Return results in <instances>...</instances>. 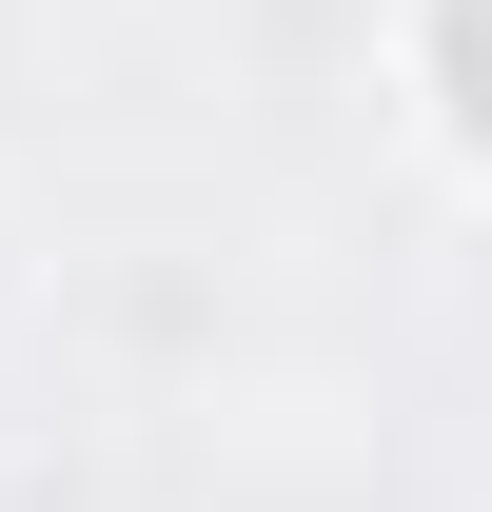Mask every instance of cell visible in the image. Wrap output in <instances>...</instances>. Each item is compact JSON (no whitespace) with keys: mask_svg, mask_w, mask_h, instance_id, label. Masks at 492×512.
<instances>
[{"mask_svg":"<svg viewBox=\"0 0 492 512\" xmlns=\"http://www.w3.org/2000/svg\"><path fill=\"white\" fill-rule=\"evenodd\" d=\"M433 79H453V119L492 138V0H453V20H433Z\"/></svg>","mask_w":492,"mask_h":512,"instance_id":"1","label":"cell"}]
</instances>
